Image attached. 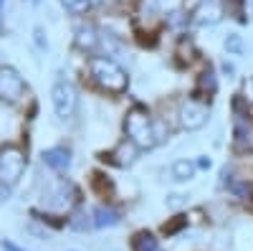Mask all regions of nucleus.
<instances>
[{
	"instance_id": "obj_5",
	"label": "nucleus",
	"mask_w": 253,
	"mask_h": 251,
	"mask_svg": "<svg viewBox=\"0 0 253 251\" xmlns=\"http://www.w3.org/2000/svg\"><path fill=\"white\" fill-rule=\"evenodd\" d=\"M26 94V84L13 66H0V101L15 104L20 97Z\"/></svg>"
},
{
	"instance_id": "obj_20",
	"label": "nucleus",
	"mask_w": 253,
	"mask_h": 251,
	"mask_svg": "<svg viewBox=\"0 0 253 251\" xmlns=\"http://www.w3.org/2000/svg\"><path fill=\"white\" fill-rule=\"evenodd\" d=\"M243 92H246V99L248 101H253V76L246 81V87H243Z\"/></svg>"
},
{
	"instance_id": "obj_7",
	"label": "nucleus",
	"mask_w": 253,
	"mask_h": 251,
	"mask_svg": "<svg viewBox=\"0 0 253 251\" xmlns=\"http://www.w3.org/2000/svg\"><path fill=\"white\" fill-rule=\"evenodd\" d=\"M195 26H215L223 20V3L220 0H198V5L190 13Z\"/></svg>"
},
{
	"instance_id": "obj_3",
	"label": "nucleus",
	"mask_w": 253,
	"mask_h": 251,
	"mask_svg": "<svg viewBox=\"0 0 253 251\" xmlns=\"http://www.w3.org/2000/svg\"><path fill=\"white\" fill-rule=\"evenodd\" d=\"M26 170V157L18 148H5L0 152V183L5 188L15 185Z\"/></svg>"
},
{
	"instance_id": "obj_1",
	"label": "nucleus",
	"mask_w": 253,
	"mask_h": 251,
	"mask_svg": "<svg viewBox=\"0 0 253 251\" xmlns=\"http://www.w3.org/2000/svg\"><path fill=\"white\" fill-rule=\"evenodd\" d=\"M124 132H126V140L134 142L139 150H150V148H155V145L160 142L157 124L152 122L150 112H147L144 107H139V104H134V107L126 112V117H124Z\"/></svg>"
},
{
	"instance_id": "obj_19",
	"label": "nucleus",
	"mask_w": 253,
	"mask_h": 251,
	"mask_svg": "<svg viewBox=\"0 0 253 251\" xmlns=\"http://www.w3.org/2000/svg\"><path fill=\"white\" fill-rule=\"evenodd\" d=\"M33 33H36V44H38V49H41V51H46V49H48V41L43 38V28H36Z\"/></svg>"
},
{
	"instance_id": "obj_25",
	"label": "nucleus",
	"mask_w": 253,
	"mask_h": 251,
	"mask_svg": "<svg viewBox=\"0 0 253 251\" xmlns=\"http://www.w3.org/2000/svg\"><path fill=\"white\" fill-rule=\"evenodd\" d=\"M91 3H107V0H91Z\"/></svg>"
},
{
	"instance_id": "obj_4",
	"label": "nucleus",
	"mask_w": 253,
	"mask_h": 251,
	"mask_svg": "<svg viewBox=\"0 0 253 251\" xmlns=\"http://www.w3.org/2000/svg\"><path fill=\"white\" fill-rule=\"evenodd\" d=\"M51 101H53V109L61 119H69L76 112V104H79V94L74 89V84L69 81H58L56 87L51 89Z\"/></svg>"
},
{
	"instance_id": "obj_11",
	"label": "nucleus",
	"mask_w": 253,
	"mask_h": 251,
	"mask_svg": "<svg viewBox=\"0 0 253 251\" xmlns=\"http://www.w3.org/2000/svg\"><path fill=\"white\" fill-rule=\"evenodd\" d=\"M91 223H94L96 228L117 226V223H119V213L114 211V208H109V205H99V208H94V213H91Z\"/></svg>"
},
{
	"instance_id": "obj_2",
	"label": "nucleus",
	"mask_w": 253,
	"mask_h": 251,
	"mask_svg": "<svg viewBox=\"0 0 253 251\" xmlns=\"http://www.w3.org/2000/svg\"><path fill=\"white\" fill-rule=\"evenodd\" d=\"M89 74L101 89H107L112 94H122L126 89V84H129L126 71L109 56H91L89 58Z\"/></svg>"
},
{
	"instance_id": "obj_8",
	"label": "nucleus",
	"mask_w": 253,
	"mask_h": 251,
	"mask_svg": "<svg viewBox=\"0 0 253 251\" xmlns=\"http://www.w3.org/2000/svg\"><path fill=\"white\" fill-rule=\"evenodd\" d=\"M233 142H236V150H251L253 148V124L238 109H236V117H233Z\"/></svg>"
},
{
	"instance_id": "obj_9",
	"label": "nucleus",
	"mask_w": 253,
	"mask_h": 251,
	"mask_svg": "<svg viewBox=\"0 0 253 251\" xmlns=\"http://www.w3.org/2000/svg\"><path fill=\"white\" fill-rule=\"evenodd\" d=\"M137 145L134 142H129V140H124V142H119L117 145V150L114 152H109V155H104V160H112V162H117V165H122V167H126V165H132L134 162V157H137Z\"/></svg>"
},
{
	"instance_id": "obj_16",
	"label": "nucleus",
	"mask_w": 253,
	"mask_h": 251,
	"mask_svg": "<svg viewBox=\"0 0 253 251\" xmlns=\"http://www.w3.org/2000/svg\"><path fill=\"white\" fill-rule=\"evenodd\" d=\"M61 5L66 8L69 13H86L89 10V5H91V0H61Z\"/></svg>"
},
{
	"instance_id": "obj_10",
	"label": "nucleus",
	"mask_w": 253,
	"mask_h": 251,
	"mask_svg": "<svg viewBox=\"0 0 253 251\" xmlns=\"http://www.w3.org/2000/svg\"><path fill=\"white\" fill-rule=\"evenodd\" d=\"M43 162L48 167H53V170H66L71 165V152L66 148H51L43 152Z\"/></svg>"
},
{
	"instance_id": "obj_17",
	"label": "nucleus",
	"mask_w": 253,
	"mask_h": 251,
	"mask_svg": "<svg viewBox=\"0 0 253 251\" xmlns=\"http://www.w3.org/2000/svg\"><path fill=\"white\" fill-rule=\"evenodd\" d=\"M215 87H218V81H215V74H213V69H208L203 76H200V89H208L210 94L215 92Z\"/></svg>"
},
{
	"instance_id": "obj_22",
	"label": "nucleus",
	"mask_w": 253,
	"mask_h": 251,
	"mask_svg": "<svg viewBox=\"0 0 253 251\" xmlns=\"http://www.w3.org/2000/svg\"><path fill=\"white\" fill-rule=\"evenodd\" d=\"M198 167H203V170H208V167H210V157H203V160L198 162Z\"/></svg>"
},
{
	"instance_id": "obj_14",
	"label": "nucleus",
	"mask_w": 253,
	"mask_h": 251,
	"mask_svg": "<svg viewBox=\"0 0 253 251\" xmlns=\"http://www.w3.org/2000/svg\"><path fill=\"white\" fill-rule=\"evenodd\" d=\"M157 249H160V244H157V239H155L150 231L134 234V239H132V251H157Z\"/></svg>"
},
{
	"instance_id": "obj_23",
	"label": "nucleus",
	"mask_w": 253,
	"mask_h": 251,
	"mask_svg": "<svg viewBox=\"0 0 253 251\" xmlns=\"http://www.w3.org/2000/svg\"><path fill=\"white\" fill-rule=\"evenodd\" d=\"M3 249H5V251H20V249H18V246H13L10 241H3Z\"/></svg>"
},
{
	"instance_id": "obj_26",
	"label": "nucleus",
	"mask_w": 253,
	"mask_h": 251,
	"mask_svg": "<svg viewBox=\"0 0 253 251\" xmlns=\"http://www.w3.org/2000/svg\"><path fill=\"white\" fill-rule=\"evenodd\" d=\"M0 3H3V0H0Z\"/></svg>"
},
{
	"instance_id": "obj_12",
	"label": "nucleus",
	"mask_w": 253,
	"mask_h": 251,
	"mask_svg": "<svg viewBox=\"0 0 253 251\" xmlns=\"http://www.w3.org/2000/svg\"><path fill=\"white\" fill-rule=\"evenodd\" d=\"M195 170H198L195 162H190V160H175L172 167H170V175H172L175 183H187V180L195 178Z\"/></svg>"
},
{
	"instance_id": "obj_15",
	"label": "nucleus",
	"mask_w": 253,
	"mask_h": 251,
	"mask_svg": "<svg viewBox=\"0 0 253 251\" xmlns=\"http://www.w3.org/2000/svg\"><path fill=\"white\" fill-rule=\"evenodd\" d=\"M223 46H225V51H228V53L238 56V53H243V38H241L238 33H230V36H225Z\"/></svg>"
},
{
	"instance_id": "obj_6",
	"label": "nucleus",
	"mask_w": 253,
	"mask_h": 251,
	"mask_svg": "<svg viewBox=\"0 0 253 251\" xmlns=\"http://www.w3.org/2000/svg\"><path fill=\"white\" fill-rule=\"evenodd\" d=\"M208 117H210V109L198 99H187L180 107V124L185 130H200L208 122Z\"/></svg>"
},
{
	"instance_id": "obj_21",
	"label": "nucleus",
	"mask_w": 253,
	"mask_h": 251,
	"mask_svg": "<svg viewBox=\"0 0 253 251\" xmlns=\"http://www.w3.org/2000/svg\"><path fill=\"white\" fill-rule=\"evenodd\" d=\"M170 205H180L182 203V196H170V201H167Z\"/></svg>"
},
{
	"instance_id": "obj_24",
	"label": "nucleus",
	"mask_w": 253,
	"mask_h": 251,
	"mask_svg": "<svg viewBox=\"0 0 253 251\" xmlns=\"http://www.w3.org/2000/svg\"><path fill=\"white\" fill-rule=\"evenodd\" d=\"M0 31H3V15H0Z\"/></svg>"
},
{
	"instance_id": "obj_13",
	"label": "nucleus",
	"mask_w": 253,
	"mask_h": 251,
	"mask_svg": "<svg viewBox=\"0 0 253 251\" xmlns=\"http://www.w3.org/2000/svg\"><path fill=\"white\" fill-rule=\"evenodd\" d=\"M99 41H101V38L96 36V31H94L91 26H81V28L76 31V44H79L81 49H89V51H94Z\"/></svg>"
},
{
	"instance_id": "obj_18",
	"label": "nucleus",
	"mask_w": 253,
	"mask_h": 251,
	"mask_svg": "<svg viewBox=\"0 0 253 251\" xmlns=\"http://www.w3.org/2000/svg\"><path fill=\"white\" fill-rule=\"evenodd\" d=\"M69 226L71 228H76V231H84V228H89V226H94L91 221H89V216H84V213H76L71 221H69Z\"/></svg>"
}]
</instances>
